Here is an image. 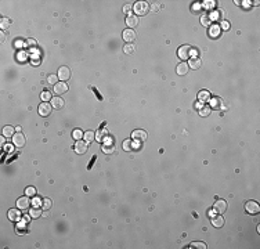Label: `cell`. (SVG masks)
Returning <instances> with one entry per match:
<instances>
[{
	"instance_id": "277c9868",
	"label": "cell",
	"mask_w": 260,
	"mask_h": 249,
	"mask_svg": "<svg viewBox=\"0 0 260 249\" xmlns=\"http://www.w3.org/2000/svg\"><path fill=\"white\" fill-rule=\"evenodd\" d=\"M245 209H246V212L250 213V215H257L260 210V206L257 202H255V201H249V202H246V205H245Z\"/></svg>"
},
{
	"instance_id": "e575fe53",
	"label": "cell",
	"mask_w": 260,
	"mask_h": 249,
	"mask_svg": "<svg viewBox=\"0 0 260 249\" xmlns=\"http://www.w3.org/2000/svg\"><path fill=\"white\" fill-rule=\"evenodd\" d=\"M47 82L50 83V84H57V76H55V75H50V76H49V79H47Z\"/></svg>"
},
{
	"instance_id": "7bdbcfd3",
	"label": "cell",
	"mask_w": 260,
	"mask_h": 249,
	"mask_svg": "<svg viewBox=\"0 0 260 249\" xmlns=\"http://www.w3.org/2000/svg\"><path fill=\"white\" fill-rule=\"evenodd\" d=\"M228 22H223V24H221V28H223V29H228Z\"/></svg>"
},
{
	"instance_id": "5b68a950",
	"label": "cell",
	"mask_w": 260,
	"mask_h": 249,
	"mask_svg": "<svg viewBox=\"0 0 260 249\" xmlns=\"http://www.w3.org/2000/svg\"><path fill=\"white\" fill-rule=\"evenodd\" d=\"M51 108H53L51 104L47 103V101H44V103H42L40 104V107H39V115H40V116H47V115H50Z\"/></svg>"
},
{
	"instance_id": "e0dca14e",
	"label": "cell",
	"mask_w": 260,
	"mask_h": 249,
	"mask_svg": "<svg viewBox=\"0 0 260 249\" xmlns=\"http://www.w3.org/2000/svg\"><path fill=\"white\" fill-rule=\"evenodd\" d=\"M190 71V67H188V64H186V62H181V64H178L177 65V73L178 75H186V73Z\"/></svg>"
},
{
	"instance_id": "b9f144b4",
	"label": "cell",
	"mask_w": 260,
	"mask_h": 249,
	"mask_svg": "<svg viewBox=\"0 0 260 249\" xmlns=\"http://www.w3.org/2000/svg\"><path fill=\"white\" fill-rule=\"evenodd\" d=\"M4 150H6V151H9V152H11V151H13V145L6 144V145H4Z\"/></svg>"
},
{
	"instance_id": "30bf717a",
	"label": "cell",
	"mask_w": 260,
	"mask_h": 249,
	"mask_svg": "<svg viewBox=\"0 0 260 249\" xmlns=\"http://www.w3.org/2000/svg\"><path fill=\"white\" fill-rule=\"evenodd\" d=\"M132 137L137 140V141H145L147 140V133L144 130H134L133 133H132Z\"/></svg>"
},
{
	"instance_id": "8992f818",
	"label": "cell",
	"mask_w": 260,
	"mask_h": 249,
	"mask_svg": "<svg viewBox=\"0 0 260 249\" xmlns=\"http://www.w3.org/2000/svg\"><path fill=\"white\" fill-rule=\"evenodd\" d=\"M87 143L86 141H82V140H79V141H76V144H75V147H73V150H75V152L76 154H79V155H82V154H84L86 151H87Z\"/></svg>"
},
{
	"instance_id": "ffe728a7",
	"label": "cell",
	"mask_w": 260,
	"mask_h": 249,
	"mask_svg": "<svg viewBox=\"0 0 260 249\" xmlns=\"http://www.w3.org/2000/svg\"><path fill=\"white\" fill-rule=\"evenodd\" d=\"M198 98H199L201 103H205V101H208L209 98H210V94H209V92L203 90V92H201V93L198 94Z\"/></svg>"
},
{
	"instance_id": "8d00e7d4",
	"label": "cell",
	"mask_w": 260,
	"mask_h": 249,
	"mask_svg": "<svg viewBox=\"0 0 260 249\" xmlns=\"http://www.w3.org/2000/svg\"><path fill=\"white\" fill-rule=\"evenodd\" d=\"M104 132H103V130H98V132H97V134H95V137H97V140H98V141H100V140H103V137H104Z\"/></svg>"
},
{
	"instance_id": "60d3db41",
	"label": "cell",
	"mask_w": 260,
	"mask_h": 249,
	"mask_svg": "<svg viewBox=\"0 0 260 249\" xmlns=\"http://www.w3.org/2000/svg\"><path fill=\"white\" fill-rule=\"evenodd\" d=\"M26 44H28V46H36V42L33 40V39H28V40H26Z\"/></svg>"
},
{
	"instance_id": "d4e9b609",
	"label": "cell",
	"mask_w": 260,
	"mask_h": 249,
	"mask_svg": "<svg viewBox=\"0 0 260 249\" xmlns=\"http://www.w3.org/2000/svg\"><path fill=\"white\" fill-rule=\"evenodd\" d=\"M123 51H125V54H133L134 53V46L132 43H127L123 47Z\"/></svg>"
},
{
	"instance_id": "83f0119b",
	"label": "cell",
	"mask_w": 260,
	"mask_h": 249,
	"mask_svg": "<svg viewBox=\"0 0 260 249\" xmlns=\"http://www.w3.org/2000/svg\"><path fill=\"white\" fill-rule=\"evenodd\" d=\"M25 194H26L28 197H33V195H36V190H35L33 187H28V188L25 190Z\"/></svg>"
},
{
	"instance_id": "9a60e30c",
	"label": "cell",
	"mask_w": 260,
	"mask_h": 249,
	"mask_svg": "<svg viewBox=\"0 0 260 249\" xmlns=\"http://www.w3.org/2000/svg\"><path fill=\"white\" fill-rule=\"evenodd\" d=\"M64 104H65V101H64L61 97H54L51 100V105L54 109H61V108H64Z\"/></svg>"
},
{
	"instance_id": "ba28073f",
	"label": "cell",
	"mask_w": 260,
	"mask_h": 249,
	"mask_svg": "<svg viewBox=\"0 0 260 249\" xmlns=\"http://www.w3.org/2000/svg\"><path fill=\"white\" fill-rule=\"evenodd\" d=\"M68 92V84L66 82H58L57 84H54V93L57 96H61V94L66 93Z\"/></svg>"
},
{
	"instance_id": "836d02e7",
	"label": "cell",
	"mask_w": 260,
	"mask_h": 249,
	"mask_svg": "<svg viewBox=\"0 0 260 249\" xmlns=\"http://www.w3.org/2000/svg\"><path fill=\"white\" fill-rule=\"evenodd\" d=\"M209 114H210L209 107H203V108H201V116H208Z\"/></svg>"
},
{
	"instance_id": "52a82bcc",
	"label": "cell",
	"mask_w": 260,
	"mask_h": 249,
	"mask_svg": "<svg viewBox=\"0 0 260 249\" xmlns=\"http://www.w3.org/2000/svg\"><path fill=\"white\" fill-rule=\"evenodd\" d=\"M177 54H178V57L181 58V60H187V58H190V55H191V47L190 46H181L180 49H178V51H177Z\"/></svg>"
},
{
	"instance_id": "f1b7e54d",
	"label": "cell",
	"mask_w": 260,
	"mask_h": 249,
	"mask_svg": "<svg viewBox=\"0 0 260 249\" xmlns=\"http://www.w3.org/2000/svg\"><path fill=\"white\" fill-rule=\"evenodd\" d=\"M50 98H51V93H50V92H47V90H44V92L42 93V100L43 101H49Z\"/></svg>"
},
{
	"instance_id": "44dd1931",
	"label": "cell",
	"mask_w": 260,
	"mask_h": 249,
	"mask_svg": "<svg viewBox=\"0 0 260 249\" xmlns=\"http://www.w3.org/2000/svg\"><path fill=\"white\" fill-rule=\"evenodd\" d=\"M83 137H84V141H86V143H91V141H94V138H95V133L89 130V132L84 133Z\"/></svg>"
},
{
	"instance_id": "ab89813d",
	"label": "cell",
	"mask_w": 260,
	"mask_h": 249,
	"mask_svg": "<svg viewBox=\"0 0 260 249\" xmlns=\"http://www.w3.org/2000/svg\"><path fill=\"white\" fill-rule=\"evenodd\" d=\"M40 202H42V201H40V199H38V198H36V199H33V202H32V205H33V206H39V205H40Z\"/></svg>"
},
{
	"instance_id": "d6a6232c",
	"label": "cell",
	"mask_w": 260,
	"mask_h": 249,
	"mask_svg": "<svg viewBox=\"0 0 260 249\" xmlns=\"http://www.w3.org/2000/svg\"><path fill=\"white\" fill-rule=\"evenodd\" d=\"M130 148H132V141L130 140H125L123 141V150L125 151H130Z\"/></svg>"
},
{
	"instance_id": "1f68e13d",
	"label": "cell",
	"mask_w": 260,
	"mask_h": 249,
	"mask_svg": "<svg viewBox=\"0 0 260 249\" xmlns=\"http://www.w3.org/2000/svg\"><path fill=\"white\" fill-rule=\"evenodd\" d=\"M191 246H194V248H199V249H205L206 248V245H205L203 242H192V244H191Z\"/></svg>"
},
{
	"instance_id": "7c38bea8",
	"label": "cell",
	"mask_w": 260,
	"mask_h": 249,
	"mask_svg": "<svg viewBox=\"0 0 260 249\" xmlns=\"http://www.w3.org/2000/svg\"><path fill=\"white\" fill-rule=\"evenodd\" d=\"M126 24H127L129 29H133L134 26H137V25H138V18H137V15H127Z\"/></svg>"
},
{
	"instance_id": "5bb4252c",
	"label": "cell",
	"mask_w": 260,
	"mask_h": 249,
	"mask_svg": "<svg viewBox=\"0 0 260 249\" xmlns=\"http://www.w3.org/2000/svg\"><path fill=\"white\" fill-rule=\"evenodd\" d=\"M21 209H10L9 210V219L13 221H18L21 219V213H20Z\"/></svg>"
},
{
	"instance_id": "603a6c76",
	"label": "cell",
	"mask_w": 260,
	"mask_h": 249,
	"mask_svg": "<svg viewBox=\"0 0 260 249\" xmlns=\"http://www.w3.org/2000/svg\"><path fill=\"white\" fill-rule=\"evenodd\" d=\"M40 213H42V210H40L38 206H35L33 209H31V213H29V215H31V217L38 219L39 216H40Z\"/></svg>"
},
{
	"instance_id": "74e56055",
	"label": "cell",
	"mask_w": 260,
	"mask_h": 249,
	"mask_svg": "<svg viewBox=\"0 0 260 249\" xmlns=\"http://www.w3.org/2000/svg\"><path fill=\"white\" fill-rule=\"evenodd\" d=\"M206 9H212L213 6H215V1H205V4H203Z\"/></svg>"
},
{
	"instance_id": "4dcf8cb0",
	"label": "cell",
	"mask_w": 260,
	"mask_h": 249,
	"mask_svg": "<svg viewBox=\"0 0 260 249\" xmlns=\"http://www.w3.org/2000/svg\"><path fill=\"white\" fill-rule=\"evenodd\" d=\"M50 208H51V201H50L49 198H46V199L43 201V209L47 210V209H50Z\"/></svg>"
},
{
	"instance_id": "9c48e42d",
	"label": "cell",
	"mask_w": 260,
	"mask_h": 249,
	"mask_svg": "<svg viewBox=\"0 0 260 249\" xmlns=\"http://www.w3.org/2000/svg\"><path fill=\"white\" fill-rule=\"evenodd\" d=\"M215 210L217 212L219 215L224 213V212L227 210V202L223 201V199H217V202L215 204Z\"/></svg>"
},
{
	"instance_id": "6da1fadb",
	"label": "cell",
	"mask_w": 260,
	"mask_h": 249,
	"mask_svg": "<svg viewBox=\"0 0 260 249\" xmlns=\"http://www.w3.org/2000/svg\"><path fill=\"white\" fill-rule=\"evenodd\" d=\"M133 10L138 15H147L149 13V4H148V1H137L134 4V7H133Z\"/></svg>"
},
{
	"instance_id": "8fae6325",
	"label": "cell",
	"mask_w": 260,
	"mask_h": 249,
	"mask_svg": "<svg viewBox=\"0 0 260 249\" xmlns=\"http://www.w3.org/2000/svg\"><path fill=\"white\" fill-rule=\"evenodd\" d=\"M29 205H31V202H29L28 197H22V198H20V199L17 201V206H18V209H21V210L28 209Z\"/></svg>"
},
{
	"instance_id": "cb8c5ba5",
	"label": "cell",
	"mask_w": 260,
	"mask_h": 249,
	"mask_svg": "<svg viewBox=\"0 0 260 249\" xmlns=\"http://www.w3.org/2000/svg\"><path fill=\"white\" fill-rule=\"evenodd\" d=\"M210 17H209L208 14H203V15H202V17H201V24H202V25H205V26H209V25H210Z\"/></svg>"
},
{
	"instance_id": "4fadbf2b",
	"label": "cell",
	"mask_w": 260,
	"mask_h": 249,
	"mask_svg": "<svg viewBox=\"0 0 260 249\" xmlns=\"http://www.w3.org/2000/svg\"><path fill=\"white\" fill-rule=\"evenodd\" d=\"M123 39H125L127 43H132V42L136 40V33L133 29H126L123 32Z\"/></svg>"
},
{
	"instance_id": "f35d334b",
	"label": "cell",
	"mask_w": 260,
	"mask_h": 249,
	"mask_svg": "<svg viewBox=\"0 0 260 249\" xmlns=\"http://www.w3.org/2000/svg\"><path fill=\"white\" fill-rule=\"evenodd\" d=\"M123 11H125L126 14H129V13L132 11V6H130V4H126L125 7H123Z\"/></svg>"
},
{
	"instance_id": "2e32d148",
	"label": "cell",
	"mask_w": 260,
	"mask_h": 249,
	"mask_svg": "<svg viewBox=\"0 0 260 249\" xmlns=\"http://www.w3.org/2000/svg\"><path fill=\"white\" fill-rule=\"evenodd\" d=\"M201 65H202V61L199 60V58H191L190 62H188V67L191 68V69H199L201 68Z\"/></svg>"
},
{
	"instance_id": "484cf974",
	"label": "cell",
	"mask_w": 260,
	"mask_h": 249,
	"mask_svg": "<svg viewBox=\"0 0 260 249\" xmlns=\"http://www.w3.org/2000/svg\"><path fill=\"white\" fill-rule=\"evenodd\" d=\"M83 136H84L83 132H82V130H79V129H76V130H73V132H72V137L75 138V140H78V141H79V140H80Z\"/></svg>"
},
{
	"instance_id": "f546056e",
	"label": "cell",
	"mask_w": 260,
	"mask_h": 249,
	"mask_svg": "<svg viewBox=\"0 0 260 249\" xmlns=\"http://www.w3.org/2000/svg\"><path fill=\"white\" fill-rule=\"evenodd\" d=\"M1 29H6V28H9L10 26V21L7 20V18H1Z\"/></svg>"
},
{
	"instance_id": "ee69618b",
	"label": "cell",
	"mask_w": 260,
	"mask_h": 249,
	"mask_svg": "<svg viewBox=\"0 0 260 249\" xmlns=\"http://www.w3.org/2000/svg\"><path fill=\"white\" fill-rule=\"evenodd\" d=\"M195 10H201V6L199 4H194L192 6V11H195Z\"/></svg>"
},
{
	"instance_id": "7a4b0ae2",
	"label": "cell",
	"mask_w": 260,
	"mask_h": 249,
	"mask_svg": "<svg viewBox=\"0 0 260 249\" xmlns=\"http://www.w3.org/2000/svg\"><path fill=\"white\" fill-rule=\"evenodd\" d=\"M13 143H14L15 147L22 148V147H25V144H26V138H25V136L22 134L21 132H18L17 134L13 136Z\"/></svg>"
},
{
	"instance_id": "d590c367",
	"label": "cell",
	"mask_w": 260,
	"mask_h": 249,
	"mask_svg": "<svg viewBox=\"0 0 260 249\" xmlns=\"http://www.w3.org/2000/svg\"><path fill=\"white\" fill-rule=\"evenodd\" d=\"M212 107H213V108H219V107H220V100H219V98H213V100H212Z\"/></svg>"
},
{
	"instance_id": "d6986e66",
	"label": "cell",
	"mask_w": 260,
	"mask_h": 249,
	"mask_svg": "<svg viewBox=\"0 0 260 249\" xmlns=\"http://www.w3.org/2000/svg\"><path fill=\"white\" fill-rule=\"evenodd\" d=\"M220 29H221V28H220L219 25H212V26H210V29H209L210 36H212V38H217L219 35H220Z\"/></svg>"
},
{
	"instance_id": "ac0fdd59",
	"label": "cell",
	"mask_w": 260,
	"mask_h": 249,
	"mask_svg": "<svg viewBox=\"0 0 260 249\" xmlns=\"http://www.w3.org/2000/svg\"><path fill=\"white\" fill-rule=\"evenodd\" d=\"M212 224H213L215 227H221V226L224 224V219L221 217L220 215H219V216H213V219H212Z\"/></svg>"
},
{
	"instance_id": "7402d4cb",
	"label": "cell",
	"mask_w": 260,
	"mask_h": 249,
	"mask_svg": "<svg viewBox=\"0 0 260 249\" xmlns=\"http://www.w3.org/2000/svg\"><path fill=\"white\" fill-rule=\"evenodd\" d=\"M3 136H4V137H13V136H14V127L6 126V127L3 129Z\"/></svg>"
},
{
	"instance_id": "4316f807",
	"label": "cell",
	"mask_w": 260,
	"mask_h": 249,
	"mask_svg": "<svg viewBox=\"0 0 260 249\" xmlns=\"http://www.w3.org/2000/svg\"><path fill=\"white\" fill-rule=\"evenodd\" d=\"M115 151V147L114 145H108V144H105L104 147H103V152H105V154H112Z\"/></svg>"
},
{
	"instance_id": "3957f363",
	"label": "cell",
	"mask_w": 260,
	"mask_h": 249,
	"mask_svg": "<svg viewBox=\"0 0 260 249\" xmlns=\"http://www.w3.org/2000/svg\"><path fill=\"white\" fill-rule=\"evenodd\" d=\"M69 78H71V69L68 67H61L58 69V79L61 82H66L69 80Z\"/></svg>"
},
{
	"instance_id": "f6af8a7d",
	"label": "cell",
	"mask_w": 260,
	"mask_h": 249,
	"mask_svg": "<svg viewBox=\"0 0 260 249\" xmlns=\"http://www.w3.org/2000/svg\"><path fill=\"white\" fill-rule=\"evenodd\" d=\"M4 39H6V36H4V33L1 32V38H0V40H1V42H4Z\"/></svg>"
}]
</instances>
